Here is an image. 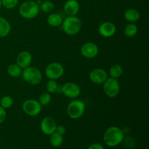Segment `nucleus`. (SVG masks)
<instances>
[{
    "label": "nucleus",
    "mask_w": 149,
    "mask_h": 149,
    "mask_svg": "<svg viewBox=\"0 0 149 149\" xmlns=\"http://www.w3.org/2000/svg\"><path fill=\"white\" fill-rule=\"evenodd\" d=\"M103 142L107 146L113 148L120 145L125 139V132L117 126H111L105 131Z\"/></svg>",
    "instance_id": "1"
},
{
    "label": "nucleus",
    "mask_w": 149,
    "mask_h": 149,
    "mask_svg": "<svg viewBox=\"0 0 149 149\" xmlns=\"http://www.w3.org/2000/svg\"><path fill=\"white\" fill-rule=\"evenodd\" d=\"M63 31L68 36H74L81 31L82 23L79 17L76 16H67L62 23Z\"/></svg>",
    "instance_id": "2"
},
{
    "label": "nucleus",
    "mask_w": 149,
    "mask_h": 149,
    "mask_svg": "<svg viewBox=\"0 0 149 149\" xmlns=\"http://www.w3.org/2000/svg\"><path fill=\"white\" fill-rule=\"evenodd\" d=\"M19 14L23 18L33 19L39 15L40 10L37 2L33 0H27L22 3L19 7Z\"/></svg>",
    "instance_id": "3"
},
{
    "label": "nucleus",
    "mask_w": 149,
    "mask_h": 149,
    "mask_svg": "<svg viewBox=\"0 0 149 149\" xmlns=\"http://www.w3.org/2000/svg\"><path fill=\"white\" fill-rule=\"evenodd\" d=\"M21 77L26 83L33 86L40 84L43 78L40 70L36 67L31 66V65L23 68L22 71Z\"/></svg>",
    "instance_id": "4"
},
{
    "label": "nucleus",
    "mask_w": 149,
    "mask_h": 149,
    "mask_svg": "<svg viewBox=\"0 0 149 149\" xmlns=\"http://www.w3.org/2000/svg\"><path fill=\"white\" fill-rule=\"evenodd\" d=\"M85 111V103L79 99H73L68 104L67 114L71 119H78L83 116Z\"/></svg>",
    "instance_id": "5"
},
{
    "label": "nucleus",
    "mask_w": 149,
    "mask_h": 149,
    "mask_svg": "<svg viewBox=\"0 0 149 149\" xmlns=\"http://www.w3.org/2000/svg\"><path fill=\"white\" fill-rule=\"evenodd\" d=\"M103 91L106 96L110 98L116 97L120 92V84L118 79L108 77L107 79L103 82Z\"/></svg>",
    "instance_id": "6"
},
{
    "label": "nucleus",
    "mask_w": 149,
    "mask_h": 149,
    "mask_svg": "<svg viewBox=\"0 0 149 149\" xmlns=\"http://www.w3.org/2000/svg\"><path fill=\"white\" fill-rule=\"evenodd\" d=\"M22 109L29 116H36L42 112V106L38 100L27 99L22 103Z\"/></svg>",
    "instance_id": "7"
},
{
    "label": "nucleus",
    "mask_w": 149,
    "mask_h": 149,
    "mask_svg": "<svg viewBox=\"0 0 149 149\" xmlns=\"http://www.w3.org/2000/svg\"><path fill=\"white\" fill-rule=\"evenodd\" d=\"M64 71L65 70L62 64L58 62H52L47 65L45 74L49 79L57 80L63 75Z\"/></svg>",
    "instance_id": "8"
},
{
    "label": "nucleus",
    "mask_w": 149,
    "mask_h": 149,
    "mask_svg": "<svg viewBox=\"0 0 149 149\" xmlns=\"http://www.w3.org/2000/svg\"><path fill=\"white\" fill-rule=\"evenodd\" d=\"M61 93L70 99H76L81 95V88L76 83L69 81L61 87Z\"/></svg>",
    "instance_id": "9"
},
{
    "label": "nucleus",
    "mask_w": 149,
    "mask_h": 149,
    "mask_svg": "<svg viewBox=\"0 0 149 149\" xmlns=\"http://www.w3.org/2000/svg\"><path fill=\"white\" fill-rule=\"evenodd\" d=\"M99 52V48L94 42H88L83 44L81 47V54L84 58L93 59L97 57Z\"/></svg>",
    "instance_id": "10"
},
{
    "label": "nucleus",
    "mask_w": 149,
    "mask_h": 149,
    "mask_svg": "<svg viewBox=\"0 0 149 149\" xmlns=\"http://www.w3.org/2000/svg\"><path fill=\"white\" fill-rule=\"evenodd\" d=\"M57 125L54 118L47 116L44 117L41 121L40 128L42 133L46 135H50L55 132Z\"/></svg>",
    "instance_id": "11"
},
{
    "label": "nucleus",
    "mask_w": 149,
    "mask_h": 149,
    "mask_svg": "<svg viewBox=\"0 0 149 149\" xmlns=\"http://www.w3.org/2000/svg\"><path fill=\"white\" fill-rule=\"evenodd\" d=\"M107 78L108 73L101 68H93L89 74L90 81L95 84H103Z\"/></svg>",
    "instance_id": "12"
},
{
    "label": "nucleus",
    "mask_w": 149,
    "mask_h": 149,
    "mask_svg": "<svg viewBox=\"0 0 149 149\" xmlns=\"http://www.w3.org/2000/svg\"><path fill=\"white\" fill-rule=\"evenodd\" d=\"M116 25L111 21L103 22L98 27L99 34L105 38L111 37L116 33Z\"/></svg>",
    "instance_id": "13"
},
{
    "label": "nucleus",
    "mask_w": 149,
    "mask_h": 149,
    "mask_svg": "<svg viewBox=\"0 0 149 149\" xmlns=\"http://www.w3.org/2000/svg\"><path fill=\"white\" fill-rule=\"evenodd\" d=\"M33 61L31 53L29 51L23 50L19 52L16 58V64L18 65L22 69L30 66Z\"/></svg>",
    "instance_id": "14"
},
{
    "label": "nucleus",
    "mask_w": 149,
    "mask_h": 149,
    "mask_svg": "<svg viewBox=\"0 0 149 149\" xmlns=\"http://www.w3.org/2000/svg\"><path fill=\"white\" fill-rule=\"evenodd\" d=\"M64 13L68 16H76L80 10V4L77 0H67L63 6Z\"/></svg>",
    "instance_id": "15"
},
{
    "label": "nucleus",
    "mask_w": 149,
    "mask_h": 149,
    "mask_svg": "<svg viewBox=\"0 0 149 149\" xmlns=\"http://www.w3.org/2000/svg\"><path fill=\"white\" fill-rule=\"evenodd\" d=\"M124 17L129 23H135L139 20L141 17V14L137 10L133 8H130L125 10L124 13Z\"/></svg>",
    "instance_id": "16"
},
{
    "label": "nucleus",
    "mask_w": 149,
    "mask_h": 149,
    "mask_svg": "<svg viewBox=\"0 0 149 149\" xmlns=\"http://www.w3.org/2000/svg\"><path fill=\"white\" fill-rule=\"evenodd\" d=\"M11 25L6 18L0 17V38H4L11 32Z\"/></svg>",
    "instance_id": "17"
},
{
    "label": "nucleus",
    "mask_w": 149,
    "mask_h": 149,
    "mask_svg": "<svg viewBox=\"0 0 149 149\" xmlns=\"http://www.w3.org/2000/svg\"><path fill=\"white\" fill-rule=\"evenodd\" d=\"M63 20L62 16L58 13H50L47 18V22L48 25L52 27H59L62 25Z\"/></svg>",
    "instance_id": "18"
},
{
    "label": "nucleus",
    "mask_w": 149,
    "mask_h": 149,
    "mask_svg": "<svg viewBox=\"0 0 149 149\" xmlns=\"http://www.w3.org/2000/svg\"><path fill=\"white\" fill-rule=\"evenodd\" d=\"M22 71H23V69L16 63L10 64L7 68V72L8 75L13 78L20 77L22 74Z\"/></svg>",
    "instance_id": "19"
},
{
    "label": "nucleus",
    "mask_w": 149,
    "mask_h": 149,
    "mask_svg": "<svg viewBox=\"0 0 149 149\" xmlns=\"http://www.w3.org/2000/svg\"><path fill=\"white\" fill-rule=\"evenodd\" d=\"M138 27L135 23H129L124 29V34L127 37H133L138 33Z\"/></svg>",
    "instance_id": "20"
},
{
    "label": "nucleus",
    "mask_w": 149,
    "mask_h": 149,
    "mask_svg": "<svg viewBox=\"0 0 149 149\" xmlns=\"http://www.w3.org/2000/svg\"><path fill=\"white\" fill-rule=\"evenodd\" d=\"M49 143L52 147L55 148H58L61 146H62L63 143V136L57 132H54L52 135H49Z\"/></svg>",
    "instance_id": "21"
},
{
    "label": "nucleus",
    "mask_w": 149,
    "mask_h": 149,
    "mask_svg": "<svg viewBox=\"0 0 149 149\" xmlns=\"http://www.w3.org/2000/svg\"><path fill=\"white\" fill-rule=\"evenodd\" d=\"M122 74H123V68L119 64H114L109 68V75H110V77H112V78H119L122 77Z\"/></svg>",
    "instance_id": "22"
},
{
    "label": "nucleus",
    "mask_w": 149,
    "mask_h": 149,
    "mask_svg": "<svg viewBox=\"0 0 149 149\" xmlns=\"http://www.w3.org/2000/svg\"><path fill=\"white\" fill-rule=\"evenodd\" d=\"M59 88L60 87L58 85V82L56 81V80L49 79L46 84L47 92L50 93V94H54L55 93H58Z\"/></svg>",
    "instance_id": "23"
},
{
    "label": "nucleus",
    "mask_w": 149,
    "mask_h": 149,
    "mask_svg": "<svg viewBox=\"0 0 149 149\" xmlns=\"http://www.w3.org/2000/svg\"><path fill=\"white\" fill-rule=\"evenodd\" d=\"M54 9H55V5L50 1H42L39 4V10L45 13H51L53 11Z\"/></svg>",
    "instance_id": "24"
},
{
    "label": "nucleus",
    "mask_w": 149,
    "mask_h": 149,
    "mask_svg": "<svg viewBox=\"0 0 149 149\" xmlns=\"http://www.w3.org/2000/svg\"><path fill=\"white\" fill-rule=\"evenodd\" d=\"M14 104V100L10 95H4L0 100V106L4 109H10Z\"/></svg>",
    "instance_id": "25"
},
{
    "label": "nucleus",
    "mask_w": 149,
    "mask_h": 149,
    "mask_svg": "<svg viewBox=\"0 0 149 149\" xmlns=\"http://www.w3.org/2000/svg\"><path fill=\"white\" fill-rule=\"evenodd\" d=\"M51 100H52V97H51L50 93L47 92H44L39 95L38 101L42 106H46L50 103Z\"/></svg>",
    "instance_id": "26"
},
{
    "label": "nucleus",
    "mask_w": 149,
    "mask_h": 149,
    "mask_svg": "<svg viewBox=\"0 0 149 149\" xmlns=\"http://www.w3.org/2000/svg\"><path fill=\"white\" fill-rule=\"evenodd\" d=\"M19 0H1V4L7 10H12L17 5Z\"/></svg>",
    "instance_id": "27"
},
{
    "label": "nucleus",
    "mask_w": 149,
    "mask_h": 149,
    "mask_svg": "<svg viewBox=\"0 0 149 149\" xmlns=\"http://www.w3.org/2000/svg\"><path fill=\"white\" fill-rule=\"evenodd\" d=\"M6 118H7V111H6V109H4V108H2L0 106V125L2 124L5 121Z\"/></svg>",
    "instance_id": "28"
},
{
    "label": "nucleus",
    "mask_w": 149,
    "mask_h": 149,
    "mask_svg": "<svg viewBox=\"0 0 149 149\" xmlns=\"http://www.w3.org/2000/svg\"><path fill=\"white\" fill-rule=\"evenodd\" d=\"M55 132L63 136L65 134V132H66V128L63 125H57L56 129H55Z\"/></svg>",
    "instance_id": "29"
},
{
    "label": "nucleus",
    "mask_w": 149,
    "mask_h": 149,
    "mask_svg": "<svg viewBox=\"0 0 149 149\" xmlns=\"http://www.w3.org/2000/svg\"><path fill=\"white\" fill-rule=\"evenodd\" d=\"M87 149H104V147L102 144L98 143H95L89 146Z\"/></svg>",
    "instance_id": "30"
},
{
    "label": "nucleus",
    "mask_w": 149,
    "mask_h": 149,
    "mask_svg": "<svg viewBox=\"0 0 149 149\" xmlns=\"http://www.w3.org/2000/svg\"><path fill=\"white\" fill-rule=\"evenodd\" d=\"M1 7H2V4H1V0H0V10H1Z\"/></svg>",
    "instance_id": "31"
}]
</instances>
